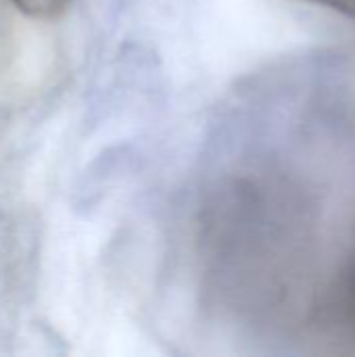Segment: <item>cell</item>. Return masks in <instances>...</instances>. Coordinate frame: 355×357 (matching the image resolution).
<instances>
[{
  "label": "cell",
  "instance_id": "obj_3",
  "mask_svg": "<svg viewBox=\"0 0 355 357\" xmlns=\"http://www.w3.org/2000/svg\"><path fill=\"white\" fill-rule=\"evenodd\" d=\"M308 2H314V4H320V6H326V8H333L349 19H355V0H308Z\"/></svg>",
  "mask_w": 355,
  "mask_h": 357
},
{
  "label": "cell",
  "instance_id": "obj_2",
  "mask_svg": "<svg viewBox=\"0 0 355 357\" xmlns=\"http://www.w3.org/2000/svg\"><path fill=\"white\" fill-rule=\"evenodd\" d=\"M23 15L33 19H56L67 8L69 0H8Z\"/></svg>",
  "mask_w": 355,
  "mask_h": 357
},
{
  "label": "cell",
  "instance_id": "obj_1",
  "mask_svg": "<svg viewBox=\"0 0 355 357\" xmlns=\"http://www.w3.org/2000/svg\"><path fill=\"white\" fill-rule=\"evenodd\" d=\"M337 316L339 322L355 339V261L343 272L337 284Z\"/></svg>",
  "mask_w": 355,
  "mask_h": 357
}]
</instances>
